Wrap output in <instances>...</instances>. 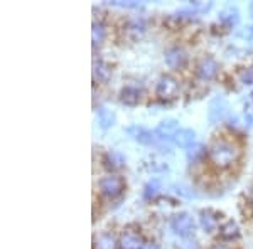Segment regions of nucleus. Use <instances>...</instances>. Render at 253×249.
<instances>
[{
    "label": "nucleus",
    "instance_id": "nucleus-16",
    "mask_svg": "<svg viewBox=\"0 0 253 249\" xmlns=\"http://www.w3.org/2000/svg\"><path fill=\"white\" fill-rule=\"evenodd\" d=\"M219 236L224 241H235L240 238V227L233 219L226 220L219 226Z\"/></svg>",
    "mask_w": 253,
    "mask_h": 249
},
{
    "label": "nucleus",
    "instance_id": "nucleus-5",
    "mask_svg": "<svg viewBox=\"0 0 253 249\" xmlns=\"http://www.w3.org/2000/svg\"><path fill=\"white\" fill-rule=\"evenodd\" d=\"M179 130H181L179 121L174 120V118H167V120H162L161 123L157 125V128L154 130V133H156L159 142L169 143V142H174V138H175V135L179 133Z\"/></svg>",
    "mask_w": 253,
    "mask_h": 249
},
{
    "label": "nucleus",
    "instance_id": "nucleus-19",
    "mask_svg": "<svg viewBox=\"0 0 253 249\" xmlns=\"http://www.w3.org/2000/svg\"><path fill=\"white\" fill-rule=\"evenodd\" d=\"M96 120H98L100 128L108 130L115 125V113H113L112 109L105 108V106H100V108L96 109Z\"/></svg>",
    "mask_w": 253,
    "mask_h": 249
},
{
    "label": "nucleus",
    "instance_id": "nucleus-30",
    "mask_svg": "<svg viewBox=\"0 0 253 249\" xmlns=\"http://www.w3.org/2000/svg\"><path fill=\"white\" fill-rule=\"evenodd\" d=\"M248 34H250L252 37H253V26H252V27H248Z\"/></svg>",
    "mask_w": 253,
    "mask_h": 249
},
{
    "label": "nucleus",
    "instance_id": "nucleus-9",
    "mask_svg": "<svg viewBox=\"0 0 253 249\" xmlns=\"http://www.w3.org/2000/svg\"><path fill=\"white\" fill-rule=\"evenodd\" d=\"M187 52L181 46H172L166 51V64L170 69H179L186 64Z\"/></svg>",
    "mask_w": 253,
    "mask_h": 249
},
{
    "label": "nucleus",
    "instance_id": "nucleus-18",
    "mask_svg": "<svg viewBox=\"0 0 253 249\" xmlns=\"http://www.w3.org/2000/svg\"><path fill=\"white\" fill-rule=\"evenodd\" d=\"M218 20L221 24H224L226 27H235L236 24L240 22V12L236 7H226V9H223L221 12H219L218 15Z\"/></svg>",
    "mask_w": 253,
    "mask_h": 249
},
{
    "label": "nucleus",
    "instance_id": "nucleus-17",
    "mask_svg": "<svg viewBox=\"0 0 253 249\" xmlns=\"http://www.w3.org/2000/svg\"><path fill=\"white\" fill-rule=\"evenodd\" d=\"M93 77L100 83H108L112 77V68L105 61H95L93 63Z\"/></svg>",
    "mask_w": 253,
    "mask_h": 249
},
{
    "label": "nucleus",
    "instance_id": "nucleus-15",
    "mask_svg": "<svg viewBox=\"0 0 253 249\" xmlns=\"http://www.w3.org/2000/svg\"><path fill=\"white\" fill-rule=\"evenodd\" d=\"M194 142H196V132L191 128H181L174 138V143L181 146V148H189V146L194 145Z\"/></svg>",
    "mask_w": 253,
    "mask_h": 249
},
{
    "label": "nucleus",
    "instance_id": "nucleus-28",
    "mask_svg": "<svg viewBox=\"0 0 253 249\" xmlns=\"http://www.w3.org/2000/svg\"><path fill=\"white\" fill-rule=\"evenodd\" d=\"M213 249H230V248H228V246H219V244H218V246H214Z\"/></svg>",
    "mask_w": 253,
    "mask_h": 249
},
{
    "label": "nucleus",
    "instance_id": "nucleus-22",
    "mask_svg": "<svg viewBox=\"0 0 253 249\" xmlns=\"http://www.w3.org/2000/svg\"><path fill=\"white\" fill-rule=\"evenodd\" d=\"M205 155H206V148H205V145H201V143H194L193 146H189V148L186 150V158L189 163L199 162Z\"/></svg>",
    "mask_w": 253,
    "mask_h": 249
},
{
    "label": "nucleus",
    "instance_id": "nucleus-4",
    "mask_svg": "<svg viewBox=\"0 0 253 249\" xmlns=\"http://www.w3.org/2000/svg\"><path fill=\"white\" fill-rule=\"evenodd\" d=\"M156 93L161 100H174L179 93V81L170 74L161 76L156 84Z\"/></svg>",
    "mask_w": 253,
    "mask_h": 249
},
{
    "label": "nucleus",
    "instance_id": "nucleus-8",
    "mask_svg": "<svg viewBox=\"0 0 253 249\" xmlns=\"http://www.w3.org/2000/svg\"><path fill=\"white\" fill-rule=\"evenodd\" d=\"M120 249H144L145 248V241L142 238V234H138L137 231L132 229H125L120 234Z\"/></svg>",
    "mask_w": 253,
    "mask_h": 249
},
{
    "label": "nucleus",
    "instance_id": "nucleus-10",
    "mask_svg": "<svg viewBox=\"0 0 253 249\" xmlns=\"http://www.w3.org/2000/svg\"><path fill=\"white\" fill-rule=\"evenodd\" d=\"M228 113V105L224 101V98L216 96L213 101L210 103V109H208V118H210L211 123H218L221 121Z\"/></svg>",
    "mask_w": 253,
    "mask_h": 249
},
{
    "label": "nucleus",
    "instance_id": "nucleus-24",
    "mask_svg": "<svg viewBox=\"0 0 253 249\" xmlns=\"http://www.w3.org/2000/svg\"><path fill=\"white\" fill-rule=\"evenodd\" d=\"M238 79L242 84H247V86H252L253 84V68H245L238 72Z\"/></svg>",
    "mask_w": 253,
    "mask_h": 249
},
{
    "label": "nucleus",
    "instance_id": "nucleus-26",
    "mask_svg": "<svg viewBox=\"0 0 253 249\" xmlns=\"http://www.w3.org/2000/svg\"><path fill=\"white\" fill-rule=\"evenodd\" d=\"M112 5H115V7H125V9H135V7H140V3L138 2H110Z\"/></svg>",
    "mask_w": 253,
    "mask_h": 249
},
{
    "label": "nucleus",
    "instance_id": "nucleus-29",
    "mask_svg": "<svg viewBox=\"0 0 253 249\" xmlns=\"http://www.w3.org/2000/svg\"><path fill=\"white\" fill-rule=\"evenodd\" d=\"M248 10H250V15H252V17H253V2L250 3V7H248Z\"/></svg>",
    "mask_w": 253,
    "mask_h": 249
},
{
    "label": "nucleus",
    "instance_id": "nucleus-14",
    "mask_svg": "<svg viewBox=\"0 0 253 249\" xmlns=\"http://www.w3.org/2000/svg\"><path fill=\"white\" fill-rule=\"evenodd\" d=\"M95 249H120V241L113 232H101L95 238Z\"/></svg>",
    "mask_w": 253,
    "mask_h": 249
},
{
    "label": "nucleus",
    "instance_id": "nucleus-11",
    "mask_svg": "<svg viewBox=\"0 0 253 249\" xmlns=\"http://www.w3.org/2000/svg\"><path fill=\"white\" fill-rule=\"evenodd\" d=\"M101 163H103V167L108 172H117V170L125 167V157L120 152H117V150H108L103 155V158H101Z\"/></svg>",
    "mask_w": 253,
    "mask_h": 249
},
{
    "label": "nucleus",
    "instance_id": "nucleus-20",
    "mask_svg": "<svg viewBox=\"0 0 253 249\" xmlns=\"http://www.w3.org/2000/svg\"><path fill=\"white\" fill-rule=\"evenodd\" d=\"M105 37H107V29H105L103 22L100 20H95L93 22V29H91V40H93V46L98 47L103 44Z\"/></svg>",
    "mask_w": 253,
    "mask_h": 249
},
{
    "label": "nucleus",
    "instance_id": "nucleus-25",
    "mask_svg": "<svg viewBox=\"0 0 253 249\" xmlns=\"http://www.w3.org/2000/svg\"><path fill=\"white\" fill-rule=\"evenodd\" d=\"M177 249H199V244L193 238H184L177 244Z\"/></svg>",
    "mask_w": 253,
    "mask_h": 249
},
{
    "label": "nucleus",
    "instance_id": "nucleus-21",
    "mask_svg": "<svg viewBox=\"0 0 253 249\" xmlns=\"http://www.w3.org/2000/svg\"><path fill=\"white\" fill-rule=\"evenodd\" d=\"M159 192H161V180H159V178H152V180H149L144 185L142 197H144L145 201H152V199H156L159 195Z\"/></svg>",
    "mask_w": 253,
    "mask_h": 249
},
{
    "label": "nucleus",
    "instance_id": "nucleus-27",
    "mask_svg": "<svg viewBox=\"0 0 253 249\" xmlns=\"http://www.w3.org/2000/svg\"><path fill=\"white\" fill-rule=\"evenodd\" d=\"M144 249H159V246H157V244H154V243H147Z\"/></svg>",
    "mask_w": 253,
    "mask_h": 249
},
{
    "label": "nucleus",
    "instance_id": "nucleus-13",
    "mask_svg": "<svg viewBox=\"0 0 253 249\" xmlns=\"http://www.w3.org/2000/svg\"><path fill=\"white\" fill-rule=\"evenodd\" d=\"M218 214H216L214 211L211 209H203L199 212V226L203 227V231L208 232V234H211V232H214L218 229Z\"/></svg>",
    "mask_w": 253,
    "mask_h": 249
},
{
    "label": "nucleus",
    "instance_id": "nucleus-12",
    "mask_svg": "<svg viewBox=\"0 0 253 249\" xmlns=\"http://www.w3.org/2000/svg\"><path fill=\"white\" fill-rule=\"evenodd\" d=\"M142 100V89L133 84H126L125 88H122L120 91V101L125 106H135L140 103Z\"/></svg>",
    "mask_w": 253,
    "mask_h": 249
},
{
    "label": "nucleus",
    "instance_id": "nucleus-6",
    "mask_svg": "<svg viewBox=\"0 0 253 249\" xmlns=\"http://www.w3.org/2000/svg\"><path fill=\"white\" fill-rule=\"evenodd\" d=\"M218 69H219L218 61L214 58H211V56H205V58L198 63V66H196V76L201 81H211L218 74Z\"/></svg>",
    "mask_w": 253,
    "mask_h": 249
},
{
    "label": "nucleus",
    "instance_id": "nucleus-23",
    "mask_svg": "<svg viewBox=\"0 0 253 249\" xmlns=\"http://www.w3.org/2000/svg\"><path fill=\"white\" fill-rule=\"evenodd\" d=\"M145 29H147V26H145V20L142 19V17H135V19H132L128 22V31L132 32L133 36H142L145 32Z\"/></svg>",
    "mask_w": 253,
    "mask_h": 249
},
{
    "label": "nucleus",
    "instance_id": "nucleus-2",
    "mask_svg": "<svg viewBox=\"0 0 253 249\" xmlns=\"http://www.w3.org/2000/svg\"><path fill=\"white\" fill-rule=\"evenodd\" d=\"M170 229L174 231V234H177L179 238H191L196 229L194 219L191 217L187 212H177L170 217Z\"/></svg>",
    "mask_w": 253,
    "mask_h": 249
},
{
    "label": "nucleus",
    "instance_id": "nucleus-1",
    "mask_svg": "<svg viewBox=\"0 0 253 249\" xmlns=\"http://www.w3.org/2000/svg\"><path fill=\"white\" fill-rule=\"evenodd\" d=\"M208 157L210 162L218 169H228L240 158V148L230 140L218 138L208 146Z\"/></svg>",
    "mask_w": 253,
    "mask_h": 249
},
{
    "label": "nucleus",
    "instance_id": "nucleus-3",
    "mask_svg": "<svg viewBox=\"0 0 253 249\" xmlns=\"http://www.w3.org/2000/svg\"><path fill=\"white\" fill-rule=\"evenodd\" d=\"M98 189H100L101 195H105L108 199H115L118 195H122V192L125 189V182L118 175L110 174L98 180Z\"/></svg>",
    "mask_w": 253,
    "mask_h": 249
},
{
    "label": "nucleus",
    "instance_id": "nucleus-7",
    "mask_svg": "<svg viewBox=\"0 0 253 249\" xmlns=\"http://www.w3.org/2000/svg\"><path fill=\"white\" fill-rule=\"evenodd\" d=\"M126 133H128L135 142H138L140 145H157L156 133H154L152 130L145 128V126L132 125L126 128Z\"/></svg>",
    "mask_w": 253,
    "mask_h": 249
}]
</instances>
